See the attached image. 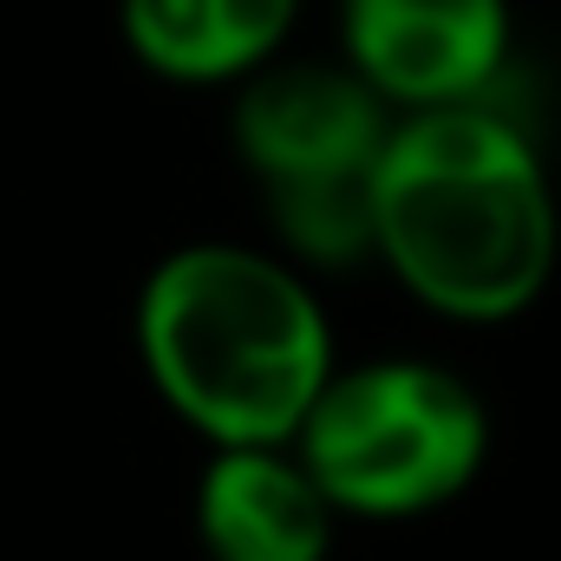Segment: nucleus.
Masks as SVG:
<instances>
[{"mask_svg":"<svg viewBox=\"0 0 561 561\" xmlns=\"http://www.w3.org/2000/svg\"><path fill=\"white\" fill-rule=\"evenodd\" d=\"M373 249L437 313H523L556 268V196L536 144L483 105L412 112L373 176Z\"/></svg>","mask_w":561,"mask_h":561,"instance_id":"obj_1","label":"nucleus"},{"mask_svg":"<svg viewBox=\"0 0 561 561\" xmlns=\"http://www.w3.org/2000/svg\"><path fill=\"white\" fill-rule=\"evenodd\" d=\"M138 346L157 392L222 450H280L333 379L320 300L280 262L229 242L157 262L138 300Z\"/></svg>","mask_w":561,"mask_h":561,"instance_id":"obj_2","label":"nucleus"},{"mask_svg":"<svg viewBox=\"0 0 561 561\" xmlns=\"http://www.w3.org/2000/svg\"><path fill=\"white\" fill-rule=\"evenodd\" d=\"M294 444V463L327 510L424 516L483 470L490 419L457 373L424 359H379L333 373Z\"/></svg>","mask_w":561,"mask_h":561,"instance_id":"obj_3","label":"nucleus"},{"mask_svg":"<svg viewBox=\"0 0 561 561\" xmlns=\"http://www.w3.org/2000/svg\"><path fill=\"white\" fill-rule=\"evenodd\" d=\"M386 138V99L346 66L255 72L236 105V150L268 196L280 242L320 268H346L373 249V176Z\"/></svg>","mask_w":561,"mask_h":561,"instance_id":"obj_4","label":"nucleus"},{"mask_svg":"<svg viewBox=\"0 0 561 561\" xmlns=\"http://www.w3.org/2000/svg\"><path fill=\"white\" fill-rule=\"evenodd\" d=\"M510 53V0H346V72L379 99L477 105Z\"/></svg>","mask_w":561,"mask_h":561,"instance_id":"obj_5","label":"nucleus"},{"mask_svg":"<svg viewBox=\"0 0 561 561\" xmlns=\"http://www.w3.org/2000/svg\"><path fill=\"white\" fill-rule=\"evenodd\" d=\"M209 561H327L333 510L280 450H222L196 490Z\"/></svg>","mask_w":561,"mask_h":561,"instance_id":"obj_6","label":"nucleus"},{"mask_svg":"<svg viewBox=\"0 0 561 561\" xmlns=\"http://www.w3.org/2000/svg\"><path fill=\"white\" fill-rule=\"evenodd\" d=\"M300 0H125V39L163 79L216 85L262 72Z\"/></svg>","mask_w":561,"mask_h":561,"instance_id":"obj_7","label":"nucleus"}]
</instances>
